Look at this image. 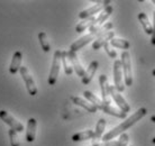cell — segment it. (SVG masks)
<instances>
[{
    "label": "cell",
    "mask_w": 155,
    "mask_h": 146,
    "mask_svg": "<svg viewBox=\"0 0 155 146\" xmlns=\"http://www.w3.org/2000/svg\"><path fill=\"white\" fill-rule=\"evenodd\" d=\"M104 48H105V51H106V53L108 54L109 56L111 58H117V53H116V51H114L111 47H110V44H109V42L108 43H106L105 45H104Z\"/></svg>",
    "instance_id": "obj_30"
},
{
    "label": "cell",
    "mask_w": 155,
    "mask_h": 146,
    "mask_svg": "<svg viewBox=\"0 0 155 146\" xmlns=\"http://www.w3.org/2000/svg\"><path fill=\"white\" fill-rule=\"evenodd\" d=\"M110 6V1H100V2H97L96 5H93L92 7L88 8V9H84L83 12H81L79 14V17L81 19H87V18H90V17H93V16L98 14V12H102L106 7Z\"/></svg>",
    "instance_id": "obj_6"
},
{
    "label": "cell",
    "mask_w": 155,
    "mask_h": 146,
    "mask_svg": "<svg viewBox=\"0 0 155 146\" xmlns=\"http://www.w3.org/2000/svg\"><path fill=\"white\" fill-rule=\"evenodd\" d=\"M147 114V109L145 107H142L140 108L136 112H134L130 117H128V119H126L125 121L118 125L117 127L113 128L110 131H108L106 135H104V137H102V141L104 142H110L113 138H115L116 136H118L119 134H123L125 131H127L129 127H132L134 124H136L138 120H140L143 118L144 116Z\"/></svg>",
    "instance_id": "obj_1"
},
{
    "label": "cell",
    "mask_w": 155,
    "mask_h": 146,
    "mask_svg": "<svg viewBox=\"0 0 155 146\" xmlns=\"http://www.w3.org/2000/svg\"><path fill=\"white\" fill-rule=\"evenodd\" d=\"M114 36H115V32H111V31H109V32H107V33H105V34L100 35L99 37H97V38L94 39V42H93V44H92V48L93 50H99V48H101L106 43H108L109 41H111V39L114 38Z\"/></svg>",
    "instance_id": "obj_11"
},
{
    "label": "cell",
    "mask_w": 155,
    "mask_h": 146,
    "mask_svg": "<svg viewBox=\"0 0 155 146\" xmlns=\"http://www.w3.org/2000/svg\"><path fill=\"white\" fill-rule=\"evenodd\" d=\"M0 119L2 120V121H5L12 129L16 131L17 133H20V131H24L23 124L19 123L17 119H15V118H14L9 112L6 111V110H0Z\"/></svg>",
    "instance_id": "obj_8"
},
{
    "label": "cell",
    "mask_w": 155,
    "mask_h": 146,
    "mask_svg": "<svg viewBox=\"0 0 155 146\" xmlns=\"http://www.w3.org/2000/svg\"><path fill=\"white\" fill-rule=\"evenodd\" d=\"M105 127H106V119L104 118H100L98 120L97 126H96V131H94V139H99L102 136L104 131H105Z\"/></svg>",
    "instance_id": "obj_27"
},
{
    "label": "cell",
    "mask_w": 155,
    "mask_h": 146,
    "mask_svg": "<svg viewBox=\"0 0 155 146\" xmlns=\"http://www.w3.org/2000/svg\"><path fill=\"white\" fill-rule=\"evenodd\" d=\"M83 96L87 98V99L89 100V102H91V104L93 105V106H96V107L98 108V109H101L102 108V105H104V101L102 100H100L98 97H96L94 95H93L91 91H84L83 92Z\"/></svg>",
    "instance_id": "obj_24"
},
{
    "label": "cell",
    "mask_w": 155,
    "mask_h": 146,
    "mask_svg": "<svg viewBox=\"0 0 155 146\" xmlns=\"http://www.w3.org/2000/svg\"><path fill=\"white\" fill-rule=\"evenodd\" d=\"M61 62L63 64V68H64V72L68 75H71L73 73V69H72V65H71V62L69 60V56H68V52L65 51H62V55H61Z\"/></svg>",
    "instance_id": "obj_23"
},
{
    "label": "cell",
    "mask_w": 155,
    "mask_h": 146,
    "mask_svg": "<svg viewBox=\"0 0 155 146\" xmlns=\"http://www.w3.org/2000/svg\"><path fill=\"white\" fill-rule=\"evenodd\" d=\"M152 74H153V75H154V77H155V69L153 70V71H152Z\"/></svg>",
    "instance_id": "obj_34"
},
{
    "label": "cell",
    "mask_w": 155,
    "mask_h": 146,
    "mask_svg": "<svg viewBox=\"0 0 155 146\" xmlns=\"http://www.w3.org/2000/svg\"><path fill=\"white\" fill-rule=\"evenodd\" d=\"M19 72L21 78H23L24 82H25V85H26V89H27L28 93L31 96H36L37 95V87H36L35 81L33 80V78H31L28 69L26 66H20Z\"/></svg>",
    "instance_id": "obj_4"
},
{
    "label": "cell",
    "mask_w": 155,
    "mask_h": 146,
    "mask_svg": "<svg viewBox=\"0 0 155 146\" xmlns=\"http://www.w3.org/2000/svg\"><path fill=\"white\" fill-rule=\"evenodd\" d=\"M138 20H140V23L142 24L144 32H145L146 34H148V35L153 34V26H152L151 23H150L148 17L146 16V14L140 12V14H138Z\"/></svg>",
    "instance_id": "obj_20"
},
{
    "label": "cell",
    "mask_w": 155,
    "mask_h": 146,
    "mask_svg": "<svg viewBox=\"0 0 155 146\" xmlns=\"http://www.w3.org/2000/svg\"><path fill=\"white\" fill-rule=\"evenodd\" d=\"M98 68H99V63H98V61H92L91 63H90L89 68H88V70L85 71L84 75H83V78L81 79V82L83 83V85H89L90 82H91L93 75H94L96 72H97Z\"/></svg>",
    "instance_id": "obj_13"
},
{
    "label": "cell",
    "mask_w": 155,
    "mask_h": 146,
    "mask_svg": "<svg viewBox=\"0 0 155 146\" xmlns=\"http://www.w3.org/2000/svg\"><path fill=\"white\" fill-rule=\"evenodd\" d=\"M110 45L114 47H118V48H121V50H128L130 44L128 41L124 38H115L114 37L111 41H110Z\"/></svg>",
    "instance_id": "obj_25"
},
{
    "label": "cell",
    "mask_w": 155,
    "mask_h": 146,
    "mask_svg": "<svg viewBox=\"0 0 155 146\" xmlns=\"http://www.w3.org/2000/svg\"><path fill=\"white\" fill-rule=\"evenodd\" d=\"M68 56H69V60H70L71 62V65H72V69L75 71V73H77L79 77H81V79L83 78V75H84V69L82 68L81 63L79 62V58H78L77 56V53L75 52H72V51H69L68 52Z\"/></svg>",
    "instance_id": "obj_10"
},
{
    "label": "cell",
    "mask_w": 155,
    "mask_h": 146,
    "mask_svg": "<svg viewBox=\"0 0 155 146\" xmlns=\"http://www.w3.org/2000/svg\"><path fill=\"white\" fill-rule=\"evenodd\" d=\"M128 141H129V136L126 133H123L120 135L119 139L117 141V145L116 146H127Z\"/></svg>",
    "instance_id": "obj_29"
},
{
    "label": "cell",
    "mask_w": 155,
    "mask_h": 146,
    "mask_svg": "<svg viewBox=\"0 0 155 146\" xmlns=\"http://www.w3.org/2000/svg\"><path fill=\"white\" fill-rule=\"evenodd\" d=\"M94 38H96V36H94V35H92V34L84 35L83 37L79 38L78 41H75L74 43H72V44H71L70 51H72V52H77V51H79L80 48H82L83 46H85L87 44H89L90 42H92Z\"/></svg>",
    "instance_id": "obj_12"
},
{
    "label": "cell",
    "mask_w": 155,
    "mask_h": 146,
    "mask_svg": "<svg viewBox=\"0 0 155 146\" xmlns=\"http://www.w3.org/2000/svg\"><path fill=\"white\" fill-rule=\"evenodd\" d=\"M116 145H117L116 141H110V142H104V143H100V144H94V145H91V146H116Z\"/></svg>",
    "instance_id": "obj_31"
},
{
    "label": "cell",
    "mask_w": 155,
    "mask_h": 146,
    "mask_svg": "<svg viewBox=\"0 0 155 146\" xmlns=\"http://www.w3.org/2000/svg\"><path fill=\"white\" fill-rule=\"evenodd\" d=\"M99 85L101 89V97H102V101L104 104L110 105V98H109V83L108 79L105 74H101L99 77Z\"/></svg>",
    "instance_id": "obj_9"
},
{
    "label": "cell",
    "mask_w": 155,
    "mask_h": 146,
    "mask_svg": "<svg viewBox=\"0 0 155 146\" xmlns=\"http://www.w3.org/2000/svg\"><path fill=\"white\" fill-rule=\"evenodd\" d=\"M87 139H94V131H84L77 133L72 136L73 142H81V141H87Z\"/></svg>",
    "instance_id": "obj_21"
},
{
    "label": "cell",
    "mask_w": 155,
    "mask_h": 146,
    "mask_svg": "<svg viewBox=\"0 0 155 146\" xmlns=\"http://www.w3.org/2000/svg\"><path fill=\"white\" fill-rule=\"evenodd\" d=\"M101 110L104 112H106V114H108V115L115 116V117H118V118H126V117H127V114H126V112L121 111L120 109H117V108L113 107L111 105L104 104Z\"/></svg>",
    "instance_id": "obj_18"
},
{
    "label": "cell",
    "mask_w": 155,
    "mask_h": 146,
    "mask_svg": "<svg viewBox=\"0 0 155 146\" xmlns=\"http://www.w3.org/2000/svg\"><path fill=\"white\" fill-rule=\"evenodd\" d=\"M113 28V23H106L100 27H90V34L94 35L96 37H99L100 35L105 34Z\"/></svg>",
    "instance_id": "obj_19"
},
{
    "label": "cell",
    "mask_w": 155,
    "mask_h": 146,
    "mask_svg": "<svg viewBox=\"0 0 155 146\" xmlns=\"http://www.w3.org/2000/svg\"><path fill=\"white\" fill-rule=\"evenodd\" d=\"M96 22V17H90V18H87V19H83L81 23H79L75 27V31L77 33H82L84 32L87 28H90V27L93 26V24Z\"/></svg>",
    "instance_id": "obj_22"
},
{
    "label": "cell",
    "mask_w": 155,
    "mask_h": 146,
    "mask_svg": "<svg viewBox=\"0 0 155 146\" xmlns=\"http://www.w3.org/2000/svg\"><path fill=\"white\" fill-rule=\"evenodd\" d=\"M151 120H152V121H153V123H155V115L151 116Z\"/></svg>",
    "instance_id": "obj_33"
},
{
    "label": "cell",
    "mask_w": 155,
    "mask_h": 146,
    "mask_svg": "<svg viewBox=\"0 0 155 146\" xmlns=\"http://www.w3.org/2000/svg\"><path fill=\"white\" fill-rule=\"evenodd\" d=\"M113 14V7L111 6H108V7H106L102 12H100V15L98 16V18H96V22L93 24L92 27H100L102 26V24L105 23L106 20L108 19L110 15Z\"/></svg>",
    "instance_id": "obj_17"
},
{
    "label": "cell",
    "mask_w": 155,
    "mask_h": 146,
    "mask_svg": "<svg viewBox=\"0 0 155 146\" xmlns=\"http://www.w3.org/2000/svg\"><path fill=\"white\" fill-rule=\"evenodd\" d=\"M152 142H153V143H154V144H155V137H154V138H153V139H152Z\"/></svg>",
    "instance_id": "obj_35"
},
{
    "label": "cell",
    "mask_w": 155,
    "mask_h": 146,
    "mask_svg": "<svg viewBox=\"0 0 155 146\" xmlns=\"http://www.w3.org/2000/svg\"><path fill=\"white\" fill-rule=\"evenodd\" d=\"M153 19H154V22H153V34H152V39H151V43L153 44V45H155V12H154V15H153Z\"/></svg>",
    "instance_id": "obj_32"
},
{
    "label": "cell",
    "mask_w": 155,
    "mask_h": 146,
    "mask_svg": "<svg viewBox=\"0 0 155 146\" xmlns=\"http://www.w3.org/2000/svg\"><path fill=\"white\" fill-rule=\"evenodd\" d=\"M36 128H37V120L35 118H29L27 123V131H26V141L28 143H33L35 141Z\"/></svg>",
    "instance_id": "obj_15"
},
{
    "label": "cell",
    "mask_w": 155,
    "mask_h": 146,
    "mask_svg": "<svg viewBox=\"0 0 155 146\" xmlns=\"http://www.w3.org/2000/svg\"><path fill=\"white\" fill-rule=\"evenodd\" d=\"M121 66H123V73H124L125 85L130 87L133 85V71H132V61H130V55L127 51H124L121 53Z\"/></svg>",
    "instance_id": "obj_2"
},
{
    "label": "cell",
    "mask_w": 155,
    "mask_h": 146,
    "mask_svg": "<svg viewBox=\"0 0 155 146\" xmlns=\"http://www.w3.org/2000/svg\"><path fill=\"white\" fill-rule=\"evenodd\" d=\"M61 55H62V51H55L54 55H53V62H52V66H51L50 75H48V85H54L58 80V73H60V68H61Z\"/></svg>",
    "instance_id": "obj_3"
},
{
    "label": "cell",
    "mask_w": 155,
    "mask_h": 146,
    "mask_svg": "<svg viewBox=\"0 0 155 146\" xmlns=\"http://www.w3.org/2000/svg\"><path fill=\"white\" fill-rule=\"evenodd\" d=\"M38 41L39 44L42 46V50L45 52V53H48L51 50V45L48 43V39H47V35L44 33V32H41L38 34Z\"/></svg>",
    "instance_id": "obj_26"
},
{
    "label": "cell",
    "mask_w": 155,
    "mask_h": 146,
    "mask_svg": "<svg viewBox=\"0 0 155 146\" xmlns=\"http://www.w3.org/2000/svg\"><path fill=\"white\" fill-rule=\"evenodd\" d=\"M152 2H153V4H154V5H155V0H153V1H152Z\"/></svg>",
    "instance_id": "obj_36"
},
{
    "label": "cell",
    "mask_w": 155,
    "mask_h": 146,
    "mask_svg": "<svg viewBox=\"0 0 155 146\" xmlns=\"http://www.w3.org/2000/svg\"><path fill=\"white\" fill-rule=\"evenodd\" d=\"M123 66L119 60H116L114 63V81H115V88L118 92L125 90V85L123 82Z\"/></svg>",
    "instance_id": "obj_5"
},
{
    "label": "cell",
    "mask_w": 155,
    "mask_h": 146,
    "mask_svg": "<svg viewBox=\"0 0 155 146\" xmlns=\"http://www.w3.org/2000/svg\"><path fill=\"white\" fill-rule=\"evenodd\" d=\"M71 100H72V102H73L74 105H77V106H80V107L84 108L87 111L92 112V114L97 112L98 108L96 107V106H93L91 102H89V101H87V100H84V99H82V98H80V97L72 96V97H71Z\"/></svg>",
    "instance_id": "obj_14"
},
{
    "label": "cell",
    "mask_w": 155,
    "mask_h": 146,
    "mask_svg": "<svg viewBox=\"0 0 155 146\" xmlns=\"http://www.w3.org/2000/svg\"><path fill=\"white\" fill-rule=\"evenodd\" d=\"M21 60H23V55H21V52L17 51L14 53V56H12V63H10V66H9V72L12 74H16L20 70V64H21Z\"/></svg>",
    "instance_id": "obj_16"
},
{
    "label": "cell",
    "mask_w": 155,
    "mask_h": 146,
    "mask_svg": "<svg viewBox=\"0 0 155 146\" xmlns=\"http://www.w3.org/2000/svg\"><path fill=\"white\" fill-rule=\"evenodd\" d=\"M109 95L111 96V98L114 99V101L116 102L117 106L119 107V109L121 111L126 112V114L129 112L130 106H129V105L127 104V101L123 98V96L117 91L116 88H115V85H109Z\"/></svg>",
    "instance_id": "obj_7"
},
{
    "label": "cell",
    "mask_w": 155,
    "mask_h": 146,
    "mask_svg": "<svg viewBox=\"0 0 155 146\" xmlns=\"http://www.w3.org/2000/svg\"><path fill=\"white\" fill-rule=\"evenodd\" d=\"M8 135H9V138H10V145L19 146V138H18V136H17V131L10 128V129L8 131Z\"/></svg>",
    "instance_id": "obj_28"
}]
</instances>
